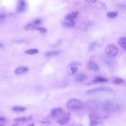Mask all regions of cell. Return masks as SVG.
<instances>
[{"mask_svg": "<svg viewBox=\"0 0 126 126\" xmlns=\"http://www.w3.org/2000/svg\"><path fill=\"white\" fill-rule=\"evenodd\" d=\"M81 63L78 61H73L67 65L66 67V71L69 75L71 76L74 74L78 70L77 66H80Z\"/></svg>", "mask_w": 126, "mask_h": 126, "instance_id": "7a4b0ae2", "label": "cell"}, {"mask_svg": "<svg viewBox=\"0 0 126 126\" xmlns=\"http://www.w3.org/2000/svg\"><path fill=\"white\" fill-rule=\"evenodd\" d=\"M99 4L102 8H106V6L104 3L102 2H99Z\"/></svg>", "mask_w": 126, "mask_h": 126, "instance_id": "83f0119b", "label": "cell"}, {"mask_svg": "<svg viewBox=\"0 0 126 126\" xmlns=\"http://www.w3.org/2000/svg\"><path fill=\"white\" fill-rule=\"evenodd\" d=\"M70 119V113L69 112H65L61 117L57 119L56 122L59 124L63 125L68 123Z\"/></svg>", "mask_w": 126, "mask_h": 126, "instance_id": "277c9868", "label": "cell"}, {"mask_svg": "<svg viewBox=\"0 0 126 126\" xmlns=\"http://www.w3.org/2000/svg\"><path fill=\"white\" fill-rule=\"evenodd\" d=\"M107 16L110 18H113L116 17L118 15V13L116 11L108 12L107 14Z\"/></svg>", "mask_w": 126, "mask_h": 126, "instance_id": "ac0fdd59", "label": "cell"}, {"mask_svg": "<svg viewBox=\"0 0 126 126\" xmlns=\"http://www.w3.org/2000/svg\"><path fill=\"white\" fill-rule=\"evenodd\" d=\"M105 51L106 54L109 57H114L117 55L118 50L115 45L111 44L108 45L106 47Z\"/></svg>", "mask_w": 126, "mask_h": 126, "instance_id": "3957f363", "label": "cell"}, {"mask_svg": "<svg viewBox=\"0 0 126 126\" xmlns=\"http://www.w3.org/2000/svg\"></svg>", "mask_w": 126, "mask_h": 126, "instance_id": "74e56055", "label": "cell"}, {"mask_svg": "<svg viewBox=\"0 0 126 126\" xmlns=\"http://www.w3.org/2000/svg\"><path fill=\"white\" fill-rule=\"evenodd\" d=\"M6 120L5 118H4L2 117H0V121H1L2 122H4L6 121Z\"/></svg>", "mask_w": 126, "mask_h": 126, "instance_id": "1f68e13d", "label": "cell"}, {"mask_svg": "<svg viewBox=\"0 0 126 126\" xmlns=\"http://www.w3.org/2000/svg\"><path fill=\"white\" fill-rule=\"evenodd\" d=\"M38 51L37 49L33 48L29 49L25 51V53L29 55H33L38 52Z\"/></svg>", "mask_w": 126, "mask_h": 126, "instance_id": "ffe728a7", "label": "cell"}, {"mask_svg": "<svg viewBox=\"0 0 126 126\" xmlns=\"http://www.w3.org/2000/svg\"><path fill=\"white\" fill-rule=\"evenodd\" d=\"M108 79L106 78L102 77H96L89 82L87 84L91 85L98 83H103L107 82Z\"/></svg>", "mask_w": 126, "mask_h": 126, "instance_id": "ba28073f", "label": "cell"}, {"mask_svg": "<svg viewBox=\"0 0 126 126\" xmlns=\"http://www.w3.org/2000/svg\"><path fill=\"white\" fill-rule=\"evenodd\" d=\"M27 126H34V124H31L30 125H28Z\"/></svg>", "mask_w": 126, "mask_h": 126, "instance_id": "836d02e7", "label": "cell"}, {"mask_svg": "<svg viewBox=\"0 0 126 126\" xmlns=\"http://www.w3.org/2000/svg\"><path fill=\"white\" fill-rule=\"evenodd\" d=\"M62 39L59 40L55 44L52 45L53 47H56L61 45L62 43Z\"/></svg>", "mask_w": 126, "mask_h": 126, "instance_id": "d4e9b609", "label": "cell"}, {"mask_svg": "<svg viewBox=\"0 0 126 126\" xmlns=\"http://www.w3.org/2000/svg\"><path fill=\"white\" fill-rule=\"evenodd\" d=\"M33 117V115H31L27 117V121L30 120H31Z\"/></svg>", "mask_w": 126, "mask_h": 126, "instance_id": "4dcf8cb0", "label": "cell"}, {"mask_svg": "<svg viewBox=\"0 0 126 126\" xmlns=\"http://www.w3.org/2000/svg\"><path fill=\"white\" fill-rule=\"evenodd\" d=\"M35 29L42 33H45L47 31V29L46 28L42 27H37Z\"/></svg>", "mask_w": 126, "mask_h": 126, "instance_id": "cb8c5ba5", "label": "cell"}, {"mask_svg": "<svg viewBox=\"0 0 126 126\" xmlns=\"http://www.w3.org/2000/svg\"><path fill=\"white\" fill-rule=\"evenodd\" d=\"M26 110V108L23 107L15 106L12 108L13 111L17 112H22Z\"/></svg>", "mask_w": 126, "mask_h": 126, "instance_id": "e0dca14e", "label": "cell"}, {"mask_svg": "<svg viewBox=\"0 0 126 126\" xmlns=\"http://www.w3.org/2000/svg\"><path fill=\"white\" fill-rule=\"evenodd\" d=\"M96 45V42H93L91 43L88 47V50L90 52H92L94 49Z\"/></svg>", "mask_w": 126, "mask_h": 126, "instance_id": "7402d4cb", "label": "cell"}, {"mask_svg": "<svg viewBox=\"0 0 126 126\" xmlns=\"http://www.w3.org/2000/svg\"><path fill=\"white\" fill-rule=\"evenodd\" d=\"M41 20L39 19H35L34 22V23L36 24H39L41 23Z\"/></svg>", "mask_w": 126, "mask_h": 126, "instance_id": "484cf974", "label": "cell"}, {"mask_svg": "<svg viewBox=\"0 0 126 126\" xmlns=\"http://www.w3.org/2000/svg\"><path fill=\"white\" fill-rule=\"evenodd\" d=\"M87 78V76L83 73H79L76 75L75 79L78 82H81L85 79Z\"/></svg>", "mask_w": 126, "mask_h": 126, "instance_id": "2e32d148", "label": "cell"}, {"mask_svg": "<svg viewBox=\"0 0 126 126\" xmlns=\"http://www.w3.org/2000/svg\"><path fill=\"white\" fill-rule=\"evenodd\" d=\"M118 44L123 49L126 50V38L121 36L117 40Z\"/></svg>", "mask_w": 126, "mask_h": 126, "instance_id": "7c38bea8", "label": "cell"}, {"mask_svg": "<svg viewBox=\"0 0 126 126\" xmlns=\"http://www.w3.org/2000/svg\"><path fill=\"white\" fill-rule=\"evenodd\" d=\"M94 56L93 55H91L90 58V59L88 63V66L90 70L95 71H98L99 70V67L97 64L93 60Z\"/></svg>", "mask_w": 126, "mask_h": 126, "instance_id": "52a82bcc", "label": "cell"}, {"mask_svg": "<svg viewBox=\"0 0 126 126\" xmlns=\"http://www.w3.org/2000/svg\"><path fill=\"white\" fill-rule=\"evenodd\" d=\"M112 91V90L110 88L101 87L89 90L86 91V93H89L100 92H110Z\"/></svg>", "mask_w": 126, "mask_h": 126, "instance_id": "30bf717a", "label": "cell"}, {"mask_svg": "<svg viewBox=\"0 0 126 126\" xmlns=\"http://www.w3.org/2000/svg\"><path fill=\"white\" fill-rule=\"evenodd\" d=\"M0 126H3V125H0Z\"/></svg>", "mask_w": 126, "mask_h": 126, "instance_id": "d590c367", "label": "cell"}, {"mask_svg": "<svg viewBox=\"0 0 126 126\" xmlns=\"http://www.w3.org/2000/svg\"><path fill=\"white\" fill-rule=\"evenodd\" d=\"M65 112L61 107L54 108L51 110V116L52 117L57 118L58 119Z\"/></svg>", "mask_w": 126, "mask_h": 126, "instance_id": "5b68a950", "label": "cell"}, {"mask_svg": "<svg viewBox=\"0 0 126 126\" xmlns=\"http://www.w3.org/2000/svg\"><path fill=\"white\" fill-rule=\"evenodd\" d=\"M35 28L34 26L31 23L27 24L25 27V29L26 30H32L34 29Z\"/></svg>", "mask_w": 126, "mask_h": 126, "instance_id": "603a6c76", "label": "cell"}, {"mask_svg": "<svg viewBox=\"0 0 126 126\" xmlns=\"http://www.w3.org/2000/svg\"><path fill=\"white\" fill-rule=\"evenodd\" d=\"M5 16L3 15H0V23H2L5 20Z\"/></svg>", "mask_w": 126, "mask_h": 126, "instance_id": "4316f807", "label": "cell"}, {"mask_svg": "<svg viewBox=\"0 0 126 126\" xmlns=\"http://www.w3.org/2000/svg\"><path fill=\"white\" fill-rule=\"evenodd\" d=\"M27 119L26 117H21L15 118L13 119V120L16 122H26Z\"/></svg>", "mask_w": 126, "mask_h": 126, "instance_id": "44dd1931", "label": "cell"}, {"mask_svg": "<svg viewBox=\"0 0 126 126\" xmlns=\"http://www.w3.org/2000/svg\"><path fill=\"white\" fill-rule=\"evenodd\" d=\"M39 122L43 124H47L49 123L50 122L49 121H40Z\"/></svg>", "mask_w": 126, "mask_h": 126, "instance_id": "f546056e", "label": "cell"}, {"mask_svg": "<svg viewBox=\"0 0 126 126\" xmlns=\"http://www.w3.org/2000/svg\"><path fill=\"white\" fill-rule=\"evenodd\" d=\"M89 119V126H97L98 123V118L94 112H91L88 114Z\"/></svg>", "mask_w": 126, "mask_h": 126, "instance_id": "8992f818", "label": "cell"}, {"mask_svg": "<svg viewBox=\"0 0 126 126\" xmlns=\"http://www.w3.org/2000/svg\"></svg>", "mask_w": 126, "mask_h": 126, "instance_id": "8d00e7d4", "label": "cell"}, {"mask_svg": "<svg viewBox=\"0 0 126 126\" xmlns=\"http://www.w3.org/2000/svg\"><path fill=\"white\" fill-rule=\"evenodd\" d=\"M63 24L65 26L71 27L74 26L75 23L74 20L64 19L63 22Z\"/></svg>", "mask_w": 126, "mask_h": 126, "instance_id": "5bb4252c", "label": "cell"}, {"mask_svg": "<svg viewBox=\"0 0 126 126\" xmlns=\"http://www.w3.org/2000/svg\"><path fill=\"white\" fill-rule=\"evenodd\" d=\"M28 68L23 66H21L16 68L14 71V73L16 75H20L25 73L28 71Z\"/></svg>", "mask_w": 126, "mask_h": 126, "instance_id": "8fae6325", "label": "cell"}, {"mask_svg": "<svg viewBox=\"0 0 126 126\" xmlns=\"http://www.w3.org/2000/svg\"><path fill=\"white\" fill-rule=\"evenodd\" d=\"M78 12L77 11H73L67 14L65 16L64 19L74 20L76 18L78 15Z\"/></svg>", "mask_w": 126, "mask_h": 126, "instance_id": "4fadbf2b", "label": "cell"}, {"mask_svg": "<svg viewBox=\"0 0 126 126\" xmlns=\"http://www.w3.org/2000/svg\"><path fill=\"white\" fill-rule=\"evenodd\" d=\"M112 83L116 85H120L124 83V80L121 78L118 77H114L111 79Z\"/></svg>", "mask_w": 126, "mask_h": 126, "instance_id": "9a60e30c", "label": "cell"}, {"mask_svg": "<svg viewBox=\"0 0 126 126\" xmlns=\"http://www.w3.org/2000/svg\"><path fill=\"white\" fill-rule=\"evenodd\" d=\"M3 45L2 44L0 43V48L2 47H3Z\"/></svg>", "mask_w": 126, "mask_h": 126, "instance_id": "e575fe53", "label": "cell"}, {"mask_svg": "<svg viewBox=\"0 0 126 126\" xmlns=\"http://www.w3.org/2000/svg\"><path fill=\"white\" fill-rule=\"evenodd\" d=\"M66 106L69 110L76 111L81 110L82 108L83 104L80 100L76 98H72L67 101Z\"/></svg>", "mask_w": 126, "mask_h": 126, "instance_id": "6da1fadb", "label": "cell"}, {"mask_svg": "<svg viewBox=\"0 0 126 126\" xmlns=\"http://www.w3.org/2000/svg\"><path fill=\"white\" fill-rule=\"evenodd\" d=\"M60 53V52L58 51H52L47 52L45 55L47 56H57Z\"/></svg>", "mask_w": 126, "mask_h": 126, "instance_id": "d6986e66", "label": "cell"}, {"mask_svg": "<svg viewBox=\"0 0 126 126\" xmlns=\"http://www.w3.org/2000/svg\"><path fill=\"white\" fill-rule=\"evenodd\" d=\"M27 7V4L24 0H20L18 1L16 10L17 12H24Z\"/></svg>", "mask_w": 126, "mask_h": 126, "instance_id": "9c48e42d", "label": "cell"}, {"mask_svg": "<svg viewBox=\"0 0 126 126\" xmlns=\"http://www.w3.org/2000/svg\"><path fill=\"white\" fill-rule=\"evenodd\" d=\"M18 123H16L15 124H14L10 126H17L18 125Z\"/></svg>", "mask_w": 126, "mask_h": 126, "instance_id": "d6a6232c", "label": "cell"}, {"mask_svg": "<svg viewBox=\"0 0 126 126\" xmlns=\"http://www.w3.org/2000/svg\"><path fill=\"white\" fill-rule=\"evenodd\" d=\"M87 3H93L95 2L96 1V0H85Z\"/></svg>", "mask_w": 126, "mask_h": 126, "instance_id": "f1b7e54d", "label": "cell"}]
</instances>
